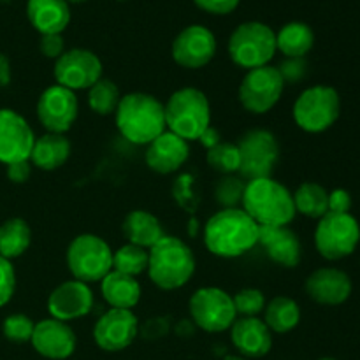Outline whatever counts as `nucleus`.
Masks as SVG:
<instances>
[{"label":"nucleus","mask_w":360,"mask_h":360,"mask_svg":"<svg viewBox=\"0 0 360 360\" xmlns=\"http://www.w3.org/2000/svg\"><path fill=\"white\" fill-rule=\"evenodd\" d=\"M204 245L214 257L238 259L259 245V225L241 207L220 210L204 225Z\"/></svg>","instance_id":"f257e3e1"},{"label":"nucleus","mask_w":360,"mask_h":360,"mask_svg":"<svg viewBox=\"0 0 360 360\" xmlns=\"http://www.w3.org/2000/svg\"><path fill=\"white\" fill-rule=\"evenodd\" d=\"M120 134L132 144H148L165 132V108L157 97L132 91L120 98L115 111Z\"/></svg>","instance_id":"f03ea898"},{"label":"nucleus","mask_w":360,"mask_h":360,"mask_svg":"<svg viewBox=\"0 0 360 360\" xmlns=\"http://www.w3.org/2000/svg\"><path fill=\"white\" fill-rule=\"evenodd\" d=\"M241 206L257 225L266 227H285L297 214L290 190L273 178L246 183Z\"/></svg>","instance_id":"7ed1b4c3"},{"label":"nucleus","mask_w":360,"mask_h":360,"mask_svg":"<svg viewBox=\"0 0 360 360\" xmlns=\"http://www.w3.org/2000/svg\"><path fill=\"white\" fill-rule=\"evenodd\" d=\"M150 252L148 274L160 290H178L192 280L195 257L190 246L174 236H164Z\"/></svg>","instance_id":"20e7f679"},{"label":"nucleus","mask_w":360,"mask_h":360,"mask_svg":"<svg viewBox=\"0 0 360 360\" xmlns=\"http://www.w3.org/2000/svg\"><path fill=\"white\" fill-rule=\"evenodd\" d=\"M164 108L169 132L185 141H197L211 125L210 101L199 88H179L169 97Z\"/></svg>","instance_id":"39448f33"},{"label":"nucleus","mask_w":360,"mask_h":360,"mask_svg":"<svg viewBox=\"0 0 360 360\" xmlns=\"http://www.w3.org/2000/svg\"><path fill=\"white\" fill-rule=\"evenodd\" d=\"M276 51V32L260 21L241 23L229 39V56L246 70L269 65Z\"/></svg>","instance_id":"423d86ee"},{"label":"nucleus","mask_w":360,"mask_h":360,"mask_svg":"<svg viewBox=\"0 0 360 360\" xmlns=\"http://www.w3.org/2000/svg\"><path fill=\"white\" fill-rule=\"evenodd\" d=\"M295 125L308 134H322L338 122L341 115V98L336 88L315 84L302 91L295 101Z\"/></svg>","instance_id":"0eeeda50"},{"label":"nucleus","mask_w":360,"mask_h":360,"mask_svg":"<svg viewBox=\"0 0 360 360\" xmlns=\"http://www.w3.org/2000/svg\"><path fill=\"white\" fill-rule=\"evenodd\" d=\"M67 266L74 280L97 283L112 271V250L95 234H79L67 248Z\"/></svg>","instance_id":"6e6552de"},{"label":"nucleus","mask_w":360,"mask_h":360,"mask_svg":"<svg viewBox=\"0 0 360 360\" xmlns=\"http://www.w3.org/2000/svg\"><path fill=\"white\" fill-rule=\"evenodd\" d=\"M239 176L246 183L253 179L273 178L274 167L280 158V144L276 136L266 129L246 130L238 141Z\"/></svg>","instance_id":"1a4fd4ad"},{"label":"nucleus","mask_w":360,"mask_h":360,"mask_svg":"<svg viewBox=\"0 0 360 360\" xmlns=\"http://www.w3.org/2000/svg\"><path fill=\"white\" fill-rule=\"evenodd\" d=\"M360 243V225L352 213H327L315 229L316 252L326 260L347 259Z\"/></svg>","instance_id":"9d476101"},{"label":"nucleus","mask_w":360,"mask_h":360,"mask_svg":"<svg viewBox=\"0 0 360 360\" xmlns=\"http://www.w3.org/2000/svg\"><path fill=\"white\" fill-rule=\"evenodd\" d=\"M190 320L206 333H224L236 322L232 295L218 287H202L193 292L188 301Z\"/></svg>","instance_id":"9b49d317"},{"label":"nucleus","mask_w":360,"mask_h":360,"mask_svg":"<svg viewBox=\"0 0 360 360\" xmlns=\"http://www.w3.org/2000/svg\"><path fill=\"white\" fill-rule=\"evenodd\" d=\"M285 81L274 65L246 70L239 84V102L252 115H266L280 102Z\"/></svg>","instance_id":"f8f14e48"},{"label":"nucleus","mask_w":360,"mask_h":360,"mask_svg":"<svg viewBox=\"0 0 360 360\" xmlns=\"http://www.w3.org/2000/svg\"><path fill=\"white\" fill-rule=\"evenodd\" d=\"M56 84L69 90H88L102 77V62L94 51L84 48L67 49L55 60Z\"/></svg>","instance_id":"ddd939ff"},{"label":"nucleus","mask_w":360,"mask_h":360,"mask_svg":"<svg viewBox=\"0 0 360 360\" xmlns=\"http://www.w3.org/2000/svg\"><path fill=\"white\" fill-rule=\"evenodd\" d=\"M79 115L76 94L60 84H51L37 101V120L46 132L65 134L72 129Z\"/></svg>","instance_id":"4468645a"},{"label":"nucleus","mask_w":360,"mask_h":360,"mask_svg":"<svg viewBox=\"0 0 360 360\" xmlns=\"http://www.w3.org/2000/svg\"><path fill=\"white\" fill-rule=\"evenodd\" d=\"M171 53L183 69H202L217 55V37L202 25H190L176 35Z\"/></svg>","instance_id":"2eb2a0df"},{"label":"nucleus","mask_w":360,"mask_h":360,"mask_svg":"<svg viewBox=\"0 0 360 360\" xmlns=\"http://www.w3.org/2000/svg\"><path fill=\"white\" fill-rule=\"evenodd\" d=\"M139 336V320L132 309L111 308L97 320L94 327V340L104 352H122L129 348Z\"/></svg>","instance_id":"dca6fc26"},{"label":"nucleus","mask_w":360,"mask_h":360,"mask_svg":"<svg viewBox=\"0 0 360 360\" xmlns=\"http://www.w3.org/2000/svg\"><path fill=\"white\" fill-rule=\"evenodd\" d=\"M35 136L27 120L13 109H0V162L6 165L30 160Z\"/></svg>","instance_id":"f3484780"},{"label":"nucleus","mask_w":360,"mask_h":360,"mask_svg":"<svg viewBox=\"0 0 360 360\" xmlns=\"http://www.w3.org/2000/svg\"><path fill=\"white\" fill-rule=\"evenodd\" d=\"M30 343L34 350L44 359L65 360L76 352L77 338L67 322L44 319L35 323Z\"/></svg>","instance_id":"a211bd4d"},{"label":"nucleus","mask_w":360,"mask_h":360,"mask_svg":"<svg viewBox=\"0 0 360 360\" xmlns=\"http://www.w3.org/2000/svg\"><path fill=\"white\" fill-rule=\"evenodd\" d=\"M91 309H94V292L83 281H63L48 297L49 315L60 322L83 319Z\"/></svg>","instance_id":"6ab92c4d"},{"label":"nucleus","mask_w":360,"mask_h":360,"mask_svg":"<svg viewBox=\"0 0 360 360\" xmlns=\"http://www.w3.org/2000/svg\"><path fill=\"white\" fill-rule=\"evenodd\" d=\"M354 285L345 271L320 267L313 271L304 283V292L311 301L323 306H340L350 299Z\"/></svg>","instance_id":"aec40b11"},{"label":"nucleus","mask_w":360,"mask_h":360,"mask_svg":"<svg viewBox=\"0 0 360 360\" xmlns=\"http://www.w3.org/2000/svg\"><path fill=\"white\" fill-rule=\"evenodd\" d=\"M190 157L188 141L165 130L151 141L144 153L146 165L157 174H172L185 165Z\"/></svg>","instance_id":"412c9836"},{"label":"nucleus","mask_w":360,"mask_h":360,"mask_svg":"<svg viewBox=\"0 0 360 360\" xmlns=\"http://www.w3.org/2000/svg\"><path fill=\"white\" fill-rule=\"evenodd\" d=\"M259 245L264 246L267 257L285 269H294L302 260V245L299 236L288 225L266 227L259 225Z\"/></svg>","instance_id":"4be33fe9"},{"label":"nucleus","mask_w":360,"mask_h":360,"mask_svg":"<svg viewBox=\"0 0 360 360\" xmlns=\"http://www.w3.org/2000/svg\"><path fill=\"white\" fill-rule=\"evenodd\" d=\"M231 341L246 359H260L273 348V333L257 316H241L236 319L231 329Z\"/></svg>","instance_id":"5701e85b"},{"label":"nucleus","mask_w":360,"mask_h":360,"mask_svg":"<svg viewBox=\"0 0 360 360\" xmlns=\"http://www.w3.org/2000/svg\"><path fill=\"white\" fill-rule=\"evenodd\" d=\"M27 16L41 35L62 34L70 21L67 0H28Z\"/></svg>","instance_id":"b1692460"},{"label":"nucleus","mask_w":360,"mask_h":360,"mask_svg":"<svg viewBox=\"0 0 360 360\" xmlns=\"http://www.w3.org/2000/svg\"><path fill=\"white\" fill-rule=\"evenodd\" d=\"M70 150L72 146L65 134L46 132L44 136L35 137L30 164L41 171H56L69 160Z\"/></svg>","instance_id":"393cba45"},{"label":"nucleus","mask_w":360,"mask_h":360,"mask_svg":"<svg viewBox=\"0 0 360 360\" xmlns=\"http://www.w3.org/2000/svg\"><path fill=\"white\" fill-rule=\"evenodd\" d=\"M122 232L130 245L150 250L165 236L160 220L144 210H134L123 218Z\"/></svg>","instance_id":"a878e982"},{"label":"nucleus","mask_w":360,"mask_h":360,"mask_svg":"<svg viewBox=\"0 0 360 360\" xmlns=\"http://www.w3.org/2000/svg\"><path fill=\"white\" fill-rule=\"evenodd\" d=\"M101 292L104 301L115 309H132L141 301L139 281L118 271L105 274L101 281Z\"/></svg>","instance_id":"bb28decb"},{"label":"nucleus","mask_w":360,"mask_h":360,"mask_svg":"<svg viewBox=\"0 0 360 360\" xmlns=\"http://www.w3.org/2000/svg\"><path fill=\"white\" fill-rule=\"evenodd\" d=\"M315 44L311 27L301 21H292L276 34V49L285 58H304Z\"/></svg>","instance_id":"cd10ccee"},{"label":"nucleus","mask_w":360,"mask_h":360,"mask_svg":"<svg viewBox=\"0 0 360 360\" xmlns=\"http://www.w3.org/2000/svg\"><path fill=\"white\" fill-rule=\"evenodd\" d=\"M301 322V308L294 299L278 295L271 299L264 308V323L274 334H287Z\"/></svg>","instance_id":"c85d7f7f"},{"label":"nucleus","mask_w":360,"mask_h":360,"mask_svg":"<svg viewBox=\"0 0 360 360\" xmlns=\"http://www.w3.org/2000/svg\"><path fill=\"white\" fill-rule=\"evenodd\" d=\"M32 243L30 225L23 218H9L0 225V257L7 260L18 259Z\"/></svg>","instance_id":"c756f323"},{"label":"nucleus","mask_w":360,"mask_h":360,"mask_svg":"<svg viewBox=\"0 0 360 360\" xmlns=\"http://www.w3.org/2000/svg\"><path fill=\"white\" fill-rule=\"evenodd\" d=\"M295 213L308 218H322L329 213V192L322 185L313 181H304L294 192Z\"/></svg>","instance_id":"7c9ffc66"},{"label":"nucleus","mask_w":360,"mask_h":360,"mask_svg":"<svg viewBox=\"0 0 360 360\" xmlns=\"http://www.w3.org/2000/svg\"><path fill=\"white\" fill-rule=\"evenodd\" d=\"M120 98H122L120 88L108 77H101L94 86L88 88V105L91 111L101 116L112 115L118 108Z\"/></svg>","instance_id":"2f4dec72"},{"label":"nucleus","mask_w":360,"mask_h":360,"mask_svg":"<svg viewBox=\"0 0 360 360\" xmlns=\"http://www.w3.org/2000/svg\"><path fill=\"white\" fill-rule=\"evenodd\" d=\"M148 262H150V252L130 243L112 252V271L129 276L136 278L148 271Z\"/></svg>","instance_id":"473e14b6"},{"label":"nucleus","mask_w":360,"mask_h":360,"mask_svg":"<svg viewBox=\"0 0 360 360\" xmlns=\"http://www.w3.org/2000/svg\"><path fill=\"white\" fill-rule=\"evenodd\" d=\"M245 190L246 181L241 176L229 174L221 176V178L214 183L213 195L221 210H236V207H239L243 204Z\"/></svg>","instance_id":"72a5a7b5"},{"label":"nucleus","mask_w":360,"mask_h":360,"mask_svg":"<svg viewBox=\"0 0 360 360\" xmlns=\"http://www.w3.org/2000/svg\"><path fill=\"white\" fill-rule=\"evenodd\" d=\"M206 162L213 171L220 172L221 176L236 174V172H239V165H241L238 144L221 141L220 144L207 150Z\"/></svg>","instance_id":"f704fd0d"},{"label":"nucleus","mask_w":360,"mask_h":360,"mask_svg":"<svg viewBox=\"0 0 360 360\" xmlns=\"http://www.w3.org/2000/svg\"><path fill=\"white\" fill-rule=\"evenodd\" d=\"M35 323L28 319L27 315H21V313H14L9 315L4 320L2 333L6 336V340H9L11 343H28L32 340V334H34Z\"/></svg>","instance_id":"c9c22d12"},{"label":"nucleus","mask_w":360,"mask_h":360,"mask_svg":"<svg viewBox=\"0 0 360 360\" xmlns=\"http://www.w3.org/2000/svg\"><path fill=\"white\" fill-rule=\"evenodd\" d=\"M236 313L241 316H257L266 308V297L259 288H243L232 297Z\"/></svg>","instance_id":"e433bc0d"},{"label":"nucleus","mask_w":360,"mask_h":360,"mask_svg":"<svg viewBox=\"0 0 360 360\" xmlns=\"http://www.w3.org/2000/svg\"><path fill=\"white\" fill-rule=\"evenodd\" d=\"M16 290V273L11 260L0 257V308L13 299Z\"/></svg>","instance_id":"4c0bfd02"},{"label":"nucleus","mask_w":360,"mask_h":360,"mask_svg":"<svg viewBox=\"0 0 360 360\" xmlns=\"http://www.w3.org/2000/svg\"><path fill=\"white\" fill-rule=\"evenodd\" d=\"M278 70H280L285 84H297L308 74V63H306L304 58H285L278 67Z\"/></svg>","instance_id":"58836bf2"},{"label":"nucleus","mask_w":360,"mask_h":360,"mask_svg":"<svg viewBox=\"0 0 360 360\" xmlns=\"http://www.w3.org/2000/svg\"><path fill=\"white\" fill-rule=\"evenodd\" d=\"M172 330V323L169 316H153L148 319L143 326H139V334L144 340H160Z\"/></svg>","instance_id":"ea45409f"},{"label":"nucleus","mask_w":360,"mask_h":360,"mask_svg":"<svg viewBox=\"0 0 360 360\" xmlns=\"http://www.w3.org/2000/svg\"><path fill=\"white\" fill-rule=\"evenodd\" d=\"M39 49L46 58L58 60L65 53V41L62 34H44L39 41Z\"/></svg>","instance_id":"a19ab883"},{"label":"nucleus","mask_w":360,"mask_h":360,"mask_svg":"<svg viewBox=\"0 0 360 360\" xmlns=\"http://www.w3.org/2000/svg\"><path fill=\"white\" fill-rule=\"evenodd\" d=\"M193 2H195V6L199 7V9L206 11V13L210 14H218V16H221V14L232 13V11L239 6L241 0H193Z\"/></svg>","instance_id":"79ce46f5"},{"label":"nucleus","mask_w":360,"mask_h":360,"mask_svg":"<svg viewBox=\"0 0 360 360\" xmlns=\"http://www.w3.org/2000/svg\"><path fill=\"white\" fill-rule=\"evenodd\" d=\"M352 195L348 190L336 188L329 192V213H350Z\"/></svg>","instance_id":"37998d69"},{"label":"nucleus","mask_w":360,"mask_h":360,"mask_svg":"<svg viewBox=\"0 0 360 360\" xmlns=\"http://www.w3.org/2000/svg\"><path fill=\"white\" fill-rule=\"evenodd\" d=\"M7 179L16 185H21V183L28 181V178L32 176V164L30 160L23 162H14V164H9L6 169Z\"/></svg>","instance_id":"c03bdc74"},{"label":"nucleus","mask_w":360,"mask_h":360,"mask_svg":"<svg viewBox=\"0 0 360 360\" xmlns=\"http://www.w3.org/2000/svg\"><path fill=\"white\" fill-rule=\"evenodd\" d=\"M197 141H199V143L202 144L206 150H211V148H214L217 144L221 143V134H220V130L217 129V127L210 125L206 130H204L202 134H200L199 139H197Z\"/></svg>","instance_id":"a18cd8bd"},{"label":"nucleus","mask_w":360,"mask_h":360,"mask_svg":"<svg viewBox=\"0 0 360 360\" xmlns=\"http://www.w3.org/2000/svg\"><path fill=\"white\" fill-rule=\"evenodd\" d=\"M172 329H174V333L178 334V336L181 338H188V336H193V333H195V323L192 322V320H179L176 326H172Z\"/></svg>","instance_id":"49530a36"},{"label":"nucleus","mask_w":360,"mask_h":360,"mask_svg":"<svg viewBox=\"0 0 360 360\" xmlns=\"http://www.w3.org/2000/svg\"><path fill=\"white\" fill-rule=\"evenodd\" d=\"M11 81V63L4 53H0V86H7Z\"/></svg>","instance_id":"de8ad7c7"},{"label":"nucleus","mask_w":360,"mask_h":360,"mask_svg":"<svg viewBox=\"0 0 360 360\" xmlns=\"http://www.w3.org/2000/svg\"><path fill=\"white\" fill-rule=\"evenodd\" d=\"M224 360H248V359L243 357V355H225Z\"/></svg>","instance_id":"09e8293b"},{"label":"nucleus","mask_w":360,"mask_h":360,"mask_svg":"<svg viewBox=\"0 0 360 360\" xmlns=\"http://www.w3.org/2000/svg\"><path fill=\"white\" fill-rule=\"evenodd\" d=\"M67 2H72V4H81V2H86V0H67Z\"/></svg>","instance_id":"8fccbe9b"},{"label":"nucleus","mask_w":360,"mask_h":360,"mask_svg":"<svg viewBox=\"0 0 360 360\" xmlns=\"http://www.w3.org/2000/svg\"><path fill=\"white\" fill-rule=\"evenodd\" d=\"M319 360H338V359H333V357H323V359H319Z\"/></svg>","instance_id":"3c124183"}]
</instances>
